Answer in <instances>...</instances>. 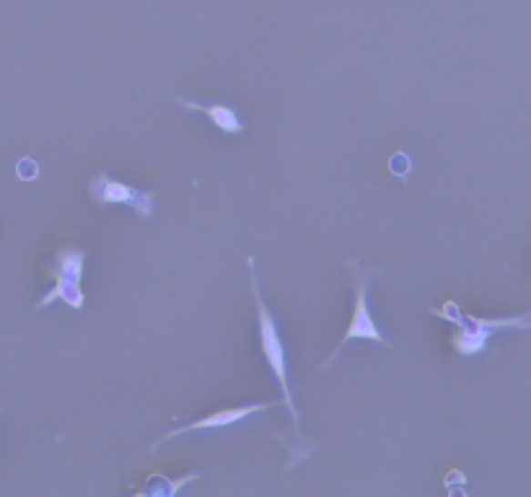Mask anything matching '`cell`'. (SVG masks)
<instances>
[{"label":"cell","instance_id":"4","mask_svg":"<svg viewBox=\"0 0 531 497\" xmlns=\"http://www.w3.org/2000/svg\"><path fill=\"white\" fill-rule=\"evenodd\" d=\"M88 195L94 202L99 205H128L133 208L140 218L153 216V202H156V192H143L135 189L130 184H122L112 179L109 174H97L88 182Z\"/></svg>","mask_w":531,"mask_h":497},{"label":"cell","instance_id":"1","mask_svg":"<svg viewBox=\"0 0 531 497\" xmlns=\"http://www.w3.org/2000/svg\"><path fill=\"white\" fill-rule=\"evenodd\" d=\"M435 316H444L448 321H454L459 331L454 334L451 345L456 348L459 355H477L485 350L487 340L493 334H498L500 330H526L531 327V311L526 316H514V319H475V316L459 314L456 303H446L444 309H433Z\"/></svg>","mask_w":531,"mask_h":497},{"label":"cell","instance_id":"2","mask_svg":"<svg viewBox=\"0 0 531 497\" xmlns=\"http://www.w3.org/2000/svg\"><path fill=\"white\" fill-rule=\"evenodd\" d=\"M250 285L254 303H257V321H260V342H262V352H265V360L272 370V376L278 379L282 389V404L291 410L293 422L299 425V410L293 404V394H291V381H288V370H285V348H282L281 331L275 327V319L270 314V309L265 306V300L260 296V288H257V272H254V259H250Z\"/></svg>","mask_w":531,"mask_h":497},{"label":"cell","instance_id":"7","mask_svg":"<svg viewBox=\"0 0 531 497\" xmlns=\"http://www.w3.org/2000/svg\"><path fill=\"white\" fill-rule=\"evenodd\" d=\"M86 254L81 248H66L57 257V265L52 269V278L60 282H81L84 278Z\"/></svg>","mask_w":531,"mask_h":497},{"label":"cell","instance_id":"8","mask_svg":"<svg viewBox=\"0 0 531 497\" xmlns=\"http://www.w3.org/2000/svg\"><path fill=\"white\" fill-rule=\"evenodd\" d=\"M16 171H18V177H21V179H36V174H39V166L34 164L32 158H24V161H18Z\"/></svg>","mask_w":531,"mask_h":497},{"label":"cell","instance_id":"3","mask_svg":"<svg viewBox=\"0 0 531 497\" xmlns=\"http://www.w3.org/2000/svg\"><path fill=\"white\" fill-rule=\"evenodd\" d=\"M348 265H350V269H352V278H355V306H352V319H350L348 331H345V337H342V342L337 345V350H334L332 355L327 358V365L332 363L334 358H337V352L345 348L350 340H371V342H379V345H389V342H386V337L382 334V330L376 327V321L371 319L368 300H365L368 282H371V278L376 275V269H368V272H363L355 259H350Z\"/></svg>","mask_w":531,"mask_h":497},{"label":"cell","instance_id":"5","mask_svg":"<svg viewBox=\"0 0 531 497\" xmlns=\"http://www.w3.org/2000/svg\"><path fill=\"white\" fill-rule=\"evenodd\" d=\"M272 407H275V401L250 404V407H231V410H218V412L208 414V417H202V420H195V422H189V425H184V428L164 432V435H161L153 446H161L164 441L179 438V435H187V432H192V431H216V428H229V425L239 422V420H244V417H250V414L265 412V410H272Z\"/></svg>","mask_w":531,"mask_h":497},{"label":"cell","instance_id":"6","mask_svg":"<svg viewBox=\"0 0 531 497\" xmlns=\"http://www.w3.org/2000/svg\"><path fill=\"white\" fill-rule=\"evenodd\" d=\"M177 104L182 106V109H189V112H199V115L210 117L213 119V125H216L218 130H223V133L236 135L244 130V122L239 119V115L233 112L231 106H226V104H198V101L192 99H177Z\"/></svg>","mask_w":531,"mask_h":497}]
</instances>
